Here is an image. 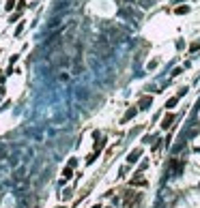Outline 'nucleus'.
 <instances>
[{
	"label": "nucleus",
	"mask_w": 200,
	"mask_h": 208,
	"mask_svg": "<svg viewBox=\"0 0 200 208\" xmlns=\"http://www.w3.org/2000/svg\"><path fill=\"white\" fill-rule=\"evenodd\" d=\"M149 105H151V97H142V99H140V103H138V107H140V110H146Z\"/></svg>",
	"instance_id": "nucleus-1"
},
{
	"label": "nucleus",
	"mask_w": 200,
	"mask_h": 208,
	"mask_svg": "<svg viewBox=\"0 0 200 208\" xmlns=\"http://www.w3.org/2000/svg\"><path fill=\"white\" fill-rule=\"evenodd\" d=\"M172 120H174V116H172V114L164 116V120H162V127H164V129H168V127L172 125Z\"/></svg>",
	"instance_id": "nucleus-2"
},
{
	"label": "nucleus",
	"mask_w": 200,
	"mask_h": 208,
	"mask_svg": "<svg viewBox=\"0 0 200 208\" xmlns=\"http://www.w3.org/2000/svg\"><path fill=\"white\" fill-rule=\"evenodd\" d=\"M140 154H142V150H133V152L129 154V163H133V161H136V159L140 157Z\"/></svg>",
	"instance_id": "nucleus-3"
},
{
	"label": "nucleus",
	"mask_w": 200,
	"mask_h": 208,
	"mask_svg": "<svg viewBox=\"0 0 200 208\" xmlns=\"http://www.w3.org/2000/svg\"><path fill=\"white\" fill-rule=\"evenodd\" d=\"M136 112H138L136 107H133V110H129V112L125 114V118H123V120H129V118H133V116H136Z\"/></svg>",
	"instance_id": "nucleus-4"
},
{
	"label": "nucleus",
	"mask_w": 200,
	"mask_h": 208,
	"mask_svg": "<svg viewBox=\"0 0 200 208\" xmlns=\"http://www.w3.org/2000/svg\"><path fill=\"white\" fill-rule=\"evenodd\" d=\"M131 185H146V180H144V178H142V176L138 174V178H136V180H133V183H131Z\"/></svg>",
	"instance_id": "nucleus-5"
},
{
	"label": "nucleus",
	"mask_w": 200,
	"mask_h": 208,
	"mask_svg": "<svg viewBox=\"0 0 200 208\" xmlns=\"http://www.w3.org/2000/svg\"><path fill=\"white\" fill-rule=\"evenodd\" d=\"M177 103H179V97H172V99L168 101V107H174V105H177Z\"/></svg>",
	"instance_id": "nucleus-6"
},
{
	"label": "nucleus",
	"mask_w": 200,
	"mask_h": 208,
	"mask_svg": "<svg viewBox=\"0 0 200 208\" xmlns=\"http://www.w3.org/2000/svg\"><path fill=\"white\" fill-rule=\"evenodd\" d=\"M13 7H15V0H7V11H11Z\"/></svg>",
	"instance_id": "nucleus-7"
},
{
	"label": "nucleus",
	"mask_w": 200,
	"mask_h": 208,
	"mask_svg": "<svg viewBox=\"0 0 200 208\" xmlns=\"http://www.w3.org/2000/svg\"><path fill=\"white\" fill-rule=\"evenodd\" d=\"M108 208H110V206H108Z\"/></svg>",
	"instance_id": "nucleus-8"
}]
</instances>
